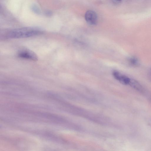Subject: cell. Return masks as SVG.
<instances>
[{
  "instance_id": "cell-1",
  "label": "cell",
  "mask_w": 151,
  "mask_h": 151,
  "mask_svg": "<svg viewBox=\"0 0 151 151\" xmlns=\"http://www.w3.org/2000/svg\"><path fill=\"white\" fill-rule=\"evenodd\" d=\"M42 33V31L39 28L24 27L9 31L6 33L5 37L7 38H24L36 36Z\"/></svg>"
},
{
  "instance_id": "cell-2",
  "label": "cell",
  "mask_w": 151,
  "mask_h": 151,
  "mask_svg": "<svg viewBox=\"0 0 151 151\" xmlns=\"http://www.w3.org/2000/svg\"><path fill=\"white\" fill-rule=\"evenodd\" d=\"M85 19L86 22L90 25L96 24L97 22L98 17L97 14L94 11L89 10L85 14Z\"/></svg>"
},
{
  "instance_id": "cell-3",
  "label": "cell",
  "mask_w": 151,
  "mask_h": 151,
  "mask_svg": "<svg viewBox=\"0 0 151 151\" xmlns=\"http://www.w3.org/2000/svg\"><path fill=\"white\" fill-rule=\"evenodd\" d=\"M19 57L22 58L36 61L38 60L37 55L33 51L28 50H23L18 53Z\"/></svg>"
},
{
  "instance_id": "cell-4",
  "label": "cell",
  "mask_w": 151,
  "mask_h": 151,
  "mask_svg": "<svg viewBox=\"0 0 151 151\" xmlns=\"http://www.w3.org/2000/svg\"><path fill=\"white\" fill-rule=\"evenodd\" d=\"M113 75L114 78L124 85H129L130 81V78L125 75L121 74L117 71H114Z\"/></svg>"
},
{
  "instance_id": "cell-5",
  "label": "cell",
  "mask_w": 151,
  "mask_h": 151,
  "mask_svg": "<svg viewBox=\"0 0 151 151\" xmlns=\"http://www.w3.org/2000/svg\"><path fill=\"white\" fill-rule=\"evenodd\" d=\"M131 87L139 91H142L143 88L141 85L137 81L130 79L129 84Z\"/></svg>"
},
{
  "instance_id": "cell-6",
  "label": "cell",
  "mask_w": 151,
  "mask_h": 151,
  "mask_svg": "<svg viewBox=\"0 0 151 151\" xmlns=\"http://www.w3.org/2000/svg\"><path fill=\"white\" fill-rule=\"evenodd\" d=\"M128 61L129 64L132 66H136L139 63L138 59L134 57H130L129 58Z\"/></svg>"
},
{
  "instance_id": "cell-7",
  "label": "cell",
  "mask_w": 151,
  "mask_h": 151,
  "mask_svg": "<svg viewBox=\"0 0 151 151\" xmlns=\"http://www.w3.org/2000/svg\"><path fill=\"white\" fill-rule=\"evenodd\" d=\"M32 9L33 11L38 14L40 12L39 9L36 6H34L32 7Z\"/></svg>"
},
{
  "instance_id": "cell-8",
  "label": "cell",
  "mask_w": 151,
  "mask_h": 151,
  "mask_svg": "<svg viewBox=\"0 0 151 151\" xmlns=\"http://www.w3.org/2000/svg\"><path fill=\"white\" fill-rule=\"evenodd\" d=\"M149 77L151 80V69L150 70L149 73Z\"/></svg>"
},
{
  "instance_id": "cell-9",
  "label": "cell",
  "mask_w": 151,
  "mask_h": 151,
  "mask_svg": "<svg viewBox=\"0 0 151 151\" xmlns=\"http://www.w3.org/2000/svg\"><path fill=\"white\" fill-rule=\"evenodd\" d=\"M117 0V1H121L122 0Z\"/></svg>"
}]
</instances>
